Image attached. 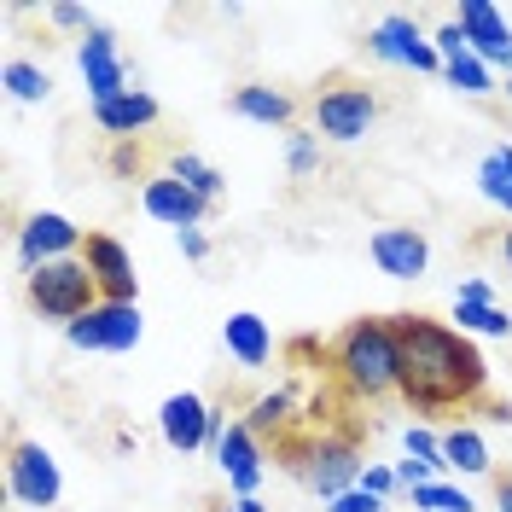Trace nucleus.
<instances>
[{"label": "nucleus", "instance_id": "14", "mask_svg": "<svg viewBox=\"0 0 512 512\" xmlns=\"http://www.w3.org/2000/svg\"><path fill=\"white\" fill-rule=\"evenodd\" d=\"M76 64H82V82H88L94 105H99V99L128 94V64H123V53H117V35L105 30V24H94V30L82 35V53H76Z\"/></svg>", "mask_w": 512, "mask_h": 512}, {"label": "nucleus", "instance_id": "13", "mask_svg": "<svg viewBox=\"0 0 512 512\" xmlns=\"http://www.w3.org/2000/svg\"><path fill=\"white\" fill-rule=\"evenodd\" d=\"M454 24L466 30L472 53H478L489 70H507V76H512V24H507V12H501V6H489V0H466Z\"/></svg>", "mask_w": 512, "mask_h": 512}, {"label": "nucleus", "instance_id": "17", "mask_svg": "<svg viewBox=\"0 0 512 512\" xmlns=\"http://www.w3.org/2000/svg\"><path fill=\"white\" fill-rule=\"evenodd\" d=\"M94 123L105 128V134H117V140H134V134H146V128L158 123V99L146 94V88H128V94H117V99H99Z\"/></svg>", "mask_w": 512, "mask_h": 512}, {"label": "nucleus", "instance_id": "4", "mask_svg": "<svg viewBox=\"0 0 512 512\" xmlns=\"http://www.w3.org/2000/svg\"><path fill=\"white\" fill-rule=\"evenodd\" d=\"M291 472L309 483L320 501H338V495L361 489V472H367V460H361V443H355L350 431H344V437H309V443L297 448Z\"/></svg>", "mask_w": 512, "mask_h": 512}, {"label": "nucleus", "instance_id": "8", "mask_svg": "<svg viewBox=\"0 0 512 512\" xmlns=\"http://www.w3.org/2000/svg\"><path fill=\"white\" fill-rule=\"evenodd\" d=\"M367 53L384 64H402V70H419V76H443V59H437V41L419 30L408 12H384L373 35H367Z\"/></svg>", "mask_w": 512, "mask_h": 512}, {"label": "nucleus", "instance_id": "12", "mask_svg": "<svg viewBox=\"0 0 512 512\" xmlns=\"http://www.w3.org/2000/svg\"><path fill=\"white\" fill-rule=\"evenodd\" d=\"M158 437L175 448V454H198V448H210V402H204L198 390H175V396H163Z\"/></svg>", "mask_w": 512, "mask_h": 512}, {"label": "nucleus", "instance_id": "5", "mask_svg": "<svg viewBox=\"0 0 512 512\" xmlns=\"http://www.w3.org/2000/svg\"><path fill=\"white\" fill-rule=\"evenodd\" d=\"M30 303H35V315L41 320L70 326V320H82L99 303V286H94V274H88V262L70 256V262H47V268H35L30 274Z\"/></svg>", "mask_w": 512, "mask_h": 512}, {"label": "nucleus", "instance_id": "27", "mask_svg": "<svg viewBox=\"0 0 512 512\" xmlns=\"http://www.w3.org/2000/svg\"><path fill=\"white\" fill-rule=\"evenodd\" d=\"M286 169L297 175V181L320 169V134H315V128H291V134H286Z\"/></svg>", "mask_w": 512, "mask_h": 512}, {"label": "nucleus", "instance_id": "31", "mask_svg": "<svg viewBox=\"0 0 512 512\" xmlns=\"http://www.w3.org/2000/svg\"><path fill=\"white\" fill-rule=\"evenodd\" d=\"M390 501L373 495V489H350V495H338V501H326V512H384Z\"/></svg>", "mask_w": 512, "mask_h": 512}, {"label": "nucleus", "instance_id": "41", "mask_svg": "<svg viewBox=\"0 0 512 512\" xmlns=\"http://www.w3.org/2000/svg\"><path fill=\"white\" fill-rule=\"evenodd\" d=\"M216 512H233V507H216Z\"/></svg>", "mask_w": 512, "mask_h": 512}, {"label": "nucleus", "instance_id": "22", "mask_svg": "<svg viewBox=\"0 0 512 512\" xmlns=\"http://www.w3.org/2000/svg\"><path fill=\"white\" fill-rule=\"evenodd\" d=\"M454 332H466V338H512V315L501 303H454Z\"/></svg>", "mask_w": 512, "mask_h": 512}, {"label": "nucleus", "instance_id": "15", "mask_svg": "<svg viewBox=\"0 0 512 512\" xmlns=\"http://www.w3.org/2000/svg\"><path fill=\"white\" fill-rule=\"evenodd\" d=\"M216 466H222L227 489H233L239 501H251L256 489H262V472H268V460H262V437H256L245 419H233V431H227L222 448H216Z\"/></svg>", "mask_w": 512, "mask_h": 512}, {"label": "nucleus", "instance_id": "30", "mask_svg": "<svg viewBox=\"0 0 512 512\" xmlns=\"http://www.w3.org/2000/svg\"><path fill=\"white\" fill-rule=\"evenodd\" d=\"M431 41H437V59H443V64H454V59H466V53H472V41H466V30H460L454 18H448L443 30L431 35Z\"/></svg>", "mask_w": 512, "mask_h": 512}, {"label": "nucleus", "instance_id": "2", "mask_svg": "<svg viewBox=\"0 0 512 512\" xmlns=\"http://www.w3.org/2000/svg\"><path fill=\"white\" fill-rule=\"evenodd\" d=\"M332 373L355 402H396L402 396V344L390 315H361L332 338Z\"/></svg>", "mask_w": 512, "mask_h": 512}, {"label": "nucleus", "instance_id": "21", "mask_svg": "<svg viewBox=\"0 0 512 512\" xmlns=\"http://www.w3.org/2000/svg\"><path fill=\"white\" fill-rule=\"evenodd\" d=\"M478 192L495 204V210H507V216H512V146H489V152H483Z\"/></svg>", "mask_w": 512, "mask_h": 512}, {"label": "nucleus", "instance_id": "37", "mask_svg": "<svg viewBox=\"0 0 512 512\" xmlns=\"http://www.w3.org/2000/svg\"><path fill=\"white\" fill-rule=\"evenodd\" d=\"M495 512H512V472L495 478Z\"/></svg>", "mask_w": 512, "mask_h": 512}, {"label": "nucleus", "instance_id": "28", "mask_svg": "<svg viewBox=\"0 0 512 512\" xmlns=\"http://www.w3.org/2000/svg\"><path fill=\"white\" fill-rule=\"evenodd\" d=\"M286 419H291V396H286V390H274V396H256V402H251L245 425H251L256 437H268V431H280Z\"/></svg>", "mask_w": 512, "mask_h": 512}, {"label": "nucleus", "instance_id": "38", "mask_svg": "<svg viewBox=\"0 0 512 512\" xmlns=\"http://www.w3.org/2000/svg\"><path fill=\"white\" fill-rule=\"evenodd\" d=\"M233 512H268V507H262V501L251 495V501H233Z\"/></svg>", "mask_w": 512, "mask_h": 512}, {"label": "nucleus", "instance_id": "16", "mask_svg": "<svg viewBox=\"0 0 512 512\" xmlns=\"http://www.w3.org/2000/svg\"><path fill=\"white\" fill-rule=\"evenodd\" d=\"M367 256L379 262V274H390V280H419L431 268V239L419 227H379L367 239Z\"/></svg>", "mask_w": 512, "mask_h": 512}, {"label": "nucleus", "instance_id": "33", "mask_svg": "<svg viewBox=\"0 0 512 512\" xmlns=\"http://www.w3.org/2000/svg\"><path fill=\"white\" fill-rule=\"evenodd\" d=\"M47 18L59 24V30H94V18H88V6H76V0H59V6H47Z\"/></svg>", "mask_w": 512, "mask_h": 512}, {"label": "nucleus", "instance_id": "29", "mask_svg": "<svg viewBox=\"0 0 512 512\" xmlns=\"http://www.w3.org/2000/svg\"><path fill=\"white\" fill-rule=\"evenodd\" d=\"M402 454H408V460H425V466H443V431H431V425H408V431H402Z\"/></svg>", "mask_w": 512, "mask_h": 512}, {"label": "nucleus", "instance_id": "39", "mask_svg": "<svg viewBox=\"0 0 512 512\" xmlns=\"http://www.w3.org/2000/svg\"><path fill=\"white\" fill-rule=\"evenodd\" d=\"M501 256H507V274H512V227L501 233Z\"/></svg>", "mask_w": 512, "mask_h": 512}, {"label": "nucleus", "instance_id": "24", "mask_svg": "<svg viewBox=\"0 0 512 512\" xmlns=\"http://www.w3.org/2000/svg\"><path fill=\"white\" fill-rule=\"evenodd\" d=\"M0 82H6V94L18 99V105H41V99L53 94V76H47L41 64H30V59H6Z\"/></svg>", "mask_w": 512, "mask_h": 512}, {"label": "nucleus", "instance_id": "32", "mask_svg": "<svg viewBox=\"0 0 512 512\" xmlns=\"http://www.w3.org/2000/svg\"><path fill=\"white\" fill-rule=\"evenodd\" d=\"M361 489H373V495H396L402 489V478H396V466H379V460H367V472H361Z\"/></svg>", "mask_w": 512, "mask_h": 512}, {"label": "nucleus", "instance_id": "18", "mask_svg": "<svg viewBox=\"0 0 512 512\" xmlns=\"http://www.w3.org/2000/svg\"><path fill=\"white\" fill-rule=\"evenodd\" d=\"M222 344L239 367H268V361H274V332H268V320L251 315V309H239V315L222 320Z\"/></svg>", "mask_w": 512, "mask_h": 512}, {"label": "nucleus", "instance_id": "7", "mask_svg": "<svg viewBox=\"0 0 512 512\" xmlns=\"http://www.w3.org/2000/svg\"><path fill=\"white\" fill-rule=\"evenodd\" d=\"M6 489H12L18 507H41V512L59 507V495H64L59 460L41 443H30V437H12V448H6Z\"/></svg>", "mask_w": 512, "mask_h": 512}, {"label": "nucleus", "instance_id": "9", "mask_svg": "<svg viewBox=\"0 0 512 512\" xmlns=\"http://www.w3.org/2000/svg\"><path fill=\"white\" fill-rule=\"evenodd\" d=\"M82 245H88V233L70 222V216H59V210H35L30 222L18 227V256H24V268H47V262H70V256H82Z\"/></svg>", "mask_w": 512, "mask_h": 512}, {"label": "nucleus", "instance_id": "35", "mask_svg": "<svg viewBox=\"0 0 512 512\" xmlns=\"http://www.w3.org/2000/svg\"><path fill=\"white\" fill-rule=\"evenodd\" d=\"M140 146H134V140H123V146H117V152H111V169H117V175H134V169H140Z\"/></svg>", "mask_w": 512, "mask_h": 512}, {"label": "nucleus", "instance_id": "10", "mask_svg": "<svg viewBox=\"0 0 512 512\" xmlns=\"http://www.w3.org/2000/svg\"><path fill=\"white\" fill-rule=\"evenodd\" d=\"M82 262H88V274H94V286H99V303H140L134 256L123 251V239H111V233H88Z\"/></svg>", "mask_w": 512, "mask_h": 512}, {"label": "nucleus", "instance_id": "25", "mask_svg": "<svg viewBox=\"0 0 512 512\" xmlns=\"http://www.w3.org/2000/svg\"><path fill=\"white\" fill-rule=\"evenodd\" d=\"M443 82H448V88H460V94H472V99L495 94V70H489L478 53H466V59L443 64Z\"/></svg>", "mask_w": 512, "mask_h": 512}, {"label": "nucleus", "instance_id": "34", "mask_svg": "<svg viewBox=\"0 0 512 512\" xmlns=\"http://www.w3.org/2000/svg\"><path fill=\"white\" fill-rule=\"evenodd\" d=\"M175 245H181V256H187V262H204V256H210L204 227H181V233H175Z\"/></svg>", "mask_w": 512, "mask_h": 512}, {"label": "nucleus", "instance_id": "1", "mask_svg": "<svg viewBox=\"0 0 512 512\" xmlns=\"http://www.w3.org/2000/svg\"><path fill=\"white\" fill-rule=\"evenodd\" d=\"M396 344H402V396L414 414H443V408H483L489 402V361L483 350L431 315H390Z\"/></svg>", "mask_w": 512, "mask_h": 512}, {"label": "nucleus", "instance_id": "36", "mask_svg": "<svg viewBox=\"0 0 512 512\" xmlns=\"http://www.w3.org/2000/svg\"><path fill=\"white\" fill-rule=\"evenodd\" d=\"M454 303H495V291H489V280H466L454 291Z\"/></svg>", "mask_w": 512, "mask_h": 512}, {"label": "nucleus", "instance_id": "19", "mask_svg": "<svg viewBox=\"0 0 512 512\" xmlns=\"http://www.w3.org/2000/svg\"><path fill=\"white\" fill-rule=\"evenodd\" d=\"M233 117H245V123H262V128H286L291 134V117H297V99L280 94V88H268V82H245V88H233Z\"/></svg>", "mask_w": 512, "mask_h": 512}, {"label": "nucleus", "instance_id": "26", "mask_svg": "<svg viewBox=\"0 0 512 512\" xmlns=\"http://www.w3.org/2000/svg\"><path fill=\"white\" fill-rule=\"evenodd\" d=\"M408 501H414V512H478V501H472L460 483H443V478L425 483V489H414Z\"/></svg>", "mask_w": 512, "mask_h": 512}, {"label": "nucleus", "instance_id": "40", "mask_svg": "<svg viewBox=\"0 0 512 512\" xmlns=\"http://www.w3.org/2000/svg\"><path fill=\"white\" fill-rule=\"evenodd\" d=\"M507 99H512V76H507Z\"/></svg>", "mask_w": 512, "mask_h": 512}, {"label": "nucleus", "instance_id": "6", "mask_svg": "<svg viewBox=\"0 0 512 512\" xmlns=\"http://www.w3.org/2000/svg\"><path fill=\"white\" fill-rule=\"evenodd\" d=\"M146 320H140V303H94L82 320L64 326V344L70 350H88V355H123L140 344Z\"/></svg>", "mask_w": 512, "mask_h": 512}, {"label": "nucleus", "instance_id": "3", "mask_svg": "<svg viewBox=\"0 0 512 512\" xmlns=\"http://www.w3.org/2000/svg\"><path fill=\"white\" fill-rule=\"evenodd\" d=\"M379 123V94L367 82H350V76H332L315 99H309V128L332 146H355L367 128Z\"/></svg>", "mask_w": 512, "mask_h": 512}, {"label": "nucleus", "instance_id": "20", "mask_svg": "<svg viewBox=\"0 0 512 512\" xmlns=\"http://www.w3.org/2000/svg\"><path fill=\"white\" fill-rule=\"evenodd\" d=\"M443 466L448 472H466V478H483V472L495 466V454H489L478 425H454V431H443Z\"/></svg>", "mask_w": 512, "mask_h": 512}, {"label": "nucleus", "instance_id": "11", "mask_svg": "<svg viewBox=\"0 0 512 512\" xmlns=\"http://www.w3.org/2000/svg\"><path fill=\"white\" fill-rule=\"evenodd\" d=\"M140 210L152 216V222H163V227H198L216 204L210 198H198V192L187 187V181H175V175H146V187H140Z\"/></svg>", "mask_w": 512, "mask_h": 512}, {"label": "nucleus", "instance_id": "23", "mask_svg": "<svg viewBox=\"0 0 512 512\" xmlns=\"http://www.w3.org/2000/svg\"><path fill=\"white\" fill-rule=\"evenodd\" d=\"M169 175H175V181H187V187L198 192V198H210V204L227 192V175L216 169V163H204L198 152H175V158H169Z\"/></svg>", "mask_w": 512, "mask_h": 512}]
</instances>
